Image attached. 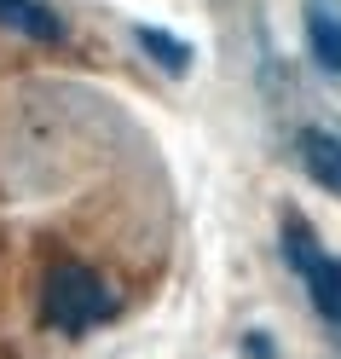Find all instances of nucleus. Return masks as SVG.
Masks as SVG:
<instances>
[{
	"instance_id": "obj_1",
	"label": "nucleus",
	"mask_w": 341,
	"mask_h": 359,
	"mask_svg": "<svg viewBox=\"0 0 341 359\" xmlns=\"http://www.w3.org/2000/svg\"><path fill=\"white\" fill-rule=\"evenodd\" d=\"M110 307H116V296L87 261H53V273H47V325L53 330L87 336L93 325L110 319Z\"/></svg>"
},
{
	"instance_id": "obj_2",
	"label": "nucleus",
	"mask_w": 341,
	"mask_h": 359,
	"mask_svg": "<svg viewBox=\"0 0 341 359\" xmlns=\"http://www.w3.org/2000/svg\"><path fill=\"white\" fill-rule=\"evenodd\" d=\"M295 163L307 168L312 186H324L330 197H341V133L301 128V133H295Z\"/></svg>"
},
{
	"instance_id": "obj_3",
	"label": "nucleus",
	"mask_w": 341,
	"mask_h": 359,
	"mask_svg": "<svg viewBox=\"0 0 341 359\" xmlns=\"http://www.w3.org/2000/svg\"><path fill=\"white\" fill-rule=\"evenodd\" d=\"M307 47L330 76H341V0H307Z\"/></svg>"
},
{
	"instance_id": "obj_4",
	"label": "nucleus",
	"mask_w": 341,
	"mask_h": 359,
	"mask_svg": "<svg viewBox=\"0 0 341 359\" xmlns=\"http://www.w3.org/2000/svg\"><path fill=\"white\" fill-rule=\"evenodd\" d=\"M0 29H18L29 41H58L64 35L58 12L47 6V0H0Z\"/></svg>"
},
{
	"instance_id": "obj_5",
	"label": "nucleus",
	"mask_w": 341,
	"mask_h": 359,
	"mask_svg": "<svg viewBox=\"0 0 341 359\" xmlns=\"http://www.w3.org/2000/svg\"><path fill=\"white\" fill-rule=\"evenodd\" d=\"M301 284H307L312 307L324 313L330 325H341V255H318L307 273H301Z\"/></svg>"
},
{
	"instance_id": "obj_6",
	"label": "nucleus",
	"mask_w": 341,
	"mask_h": 359,
	"mask_svg": "<svg viewBox=\"0 0 341 359\" xmlns=\"http://www.w3.org/2000/svg\"><path fill=\"white\" fill-rule=\"evenodd\" d=\"M133 41H139V53H145V58H156L168 76H186V70H191V58H197L186 41L168 35L162 24H139V29H133Z\"/></svg>"
},
{
	"instance_id": "obj_7",
	"label": "nucleus",
	"mask_w": 341,
	"mask_h": 359,
	"mask_svg": "<svg viewBox=\"0 0 341 359\" xmlns=\"http://www.w3.org/2000/svg\"><path fill=\"white\" fill-rule=\"evenodd\" d=\"M318 255H324V250H318L312 226H307L301 215H284V261H289V273L301 278V273H307V266H312Z\"/></svg>"
},
{
	"instance_id": "obj_8",
	"label": "nucleus",
	"mask_w": 341,
	"mask_h": 359,
	"mask_svg": "<svg viewBox=\"0 0 341 359\" xmlns=\"http://www.w3.org/2000/svg\"><path fill=\"white\" fill-rule=\"evenodd\" d=\"M243 348H249V359H272V336L249 330V336H243Z\"/></svg>"
}]
</instances>
